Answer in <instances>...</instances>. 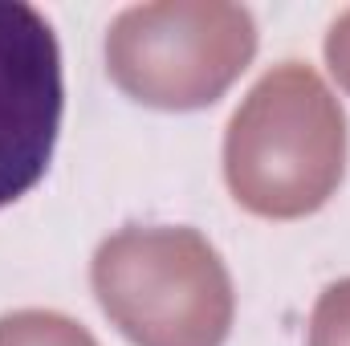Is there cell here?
<instances>
[{"instance_id": "1", "label": "cell", "mask_w": 350, "mask_h": 346, "mask_svg": "<svg viewBox=\"0 0 350 346\" xmlns=\"http://www.w3.org/2000/svg\"><path fill=\"white\" fill-rule=\"evenodd\" d=\"M342 110L314 70H273L228 131V183L261 216L314 212L342 179Z\"/></svg>"}, {"instance_id": "2", "label": "cell", "mask_w": 350, "mask_h": 346, "mask_svg": "<svg viewBox=\"0 0 350 346\" xmlns=\"http://www.w3.org/2000/svg\"><path fill=\"white\" fill-rule=\"evenodd\" d=\"M106 314L139 346H220L232 322V285L191 228H126L94 257Z\"/></svg>"}, {"instance_id": "3", "label": "cell", "mask_w": 350, "mask_h": 346, "mask_svg": "<svg viewBox=\"0 0 350 346\" xmlns=\"http://www.w3.org/2000/svg\"><path fill=\"white\" fill-rule=\"evenodd\" d=\"M257 49L253 16L237 4H143L126 8L106 41L110 74L151 106H204Z\"/></svg>"}, {"instance_id": "4", "label": "cell", "mask_w": 350, "mask_h": 346, "mask_svg": "<svg viewBox=\"0 0 350 346\" xmlns=\"http://www.w3.org/2000/svg\"><path fill=\"white\" fill-rule=\"evenodd\" d=\"M62 106V49L49 21L33 4L0 0V208L45 179Z\"/></svg>"}, {"instance_id": "5", "label": "cell", "mask_w": 350, "mask_h": 346, "mask_svg": "<svg viewBox=\"0 0 350 346\" xmlns=\"http://www.w3.org/2000/svg\"><path fill=\"white\" fill-rule=\"evenodd\" d=\"M0 346H98V343L62 314L25 310V314L0 318Z\"/></svg>"}, {"instance_id": "6", "label": "cell", "mask_w": 350, "mask_h": 346, "mask_svg": "<svg viewBox=\"0 0 350 346\" xmlns=\"http://www.w3.org/2000/svg\"><path fill=\"white\" fill-rule=\"evenodd\" d=\"M310 346H350V281H338L322 293L310 326Z\"/></svg>"}, {"instance_id": "7", "label": "cell", "mask_w": 350, "mask_h": 346, "mask_svg": "<svg viewBox=\"0 0 350 346\" xmlns=\"http://www.w3.org/2000/svg\"><path fill=\"white\" fill-rule=\"evenodd\" d=\"M326 53H330V66L334 74L350 86V12L330 29V41H326Z\"/></svg>"}]
</instances>
